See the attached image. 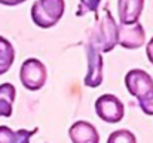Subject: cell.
Wrapping results in <instances>:
<instances>
[{"label": "cell", "instance_id": "6da1fadb", "mask_svg": "<svg viewBox=\"0 0 153 143\" xmlns=\"http://www.w3.org/2000/svg\"><path fill=\"white\" fill-rule=\"evenodd\" d=\"M88 43L92 45L100 54L110 52L117 45V24L108 9H104L102 16L97 18V22L91 30V36L88 37Z\"/></svg>", "mask_w": 153, "mask_h": 143}, {"label": "cell", "instance_id": "7a4b0ae2", "mask_svg": "<svg viewBox=\"0 0 153 143\" xmlns=\"http://www.w3.org/2000/svg\"><path fill=\"white\" fill-rule=\"evenodd\" d=\"M64 0H36L31 6V19L40 28H51L62 18Z\"/></svg>", "mask_w": 153, "mask_h": 143}, {"label": "cell", "instance_id": "3957f363", "mask_svg": "<svg viewBox=\"0 0 153 143\" xmlns=\"http://www.w3.org/2000/svg\"><path fill=\"white\" fill-rule=\"evenodd\" d=\"M48 79L45 64L37 58H27L19 69V81L30 91H39L43 88Z\"/></svg>", "mask_w": 153, "mask_h": 143}, {"label": "cell", "instance_id": "277c9868", "mask_svg": "<svg viewBox=\"0 0 153 143\" xmlns=\"http://www.w3.org/2000/svg\"><path fill=\"white\" fill-rule=\"evenodd\" d=\"M95 112L102 121L108 124H116L123 119L125 106L120 98L113 94H102L95 101Z\"/></svg>", "mask_w": 153, "mask_h": 143}, {"label": "cell", "instance_id": "5b68a950", "mask_svg": "<svg viewBox=\"0 0 153 143\" xmlns=\"http://www.w3.org/2000/svg\"><path fill=\"white\" fill-rule=\"evenodd\" d=\"M125 87L132 97L140 100L153 91V78L141 69H132L125 76Z\"/></svg>", "mask_w": 153, "mask_h": 143}, {"label": "cell", "instance_id": "8992f818", "mask_svg": "<svg viewBox=\"0 0 153 143\" xmlns=\"http://www.w3.org/2000/svg\"><path fill=\"white\" fill-rule=\"evenodd\" d=\"M117 43L125 49H137L146 43V31L140 22L119 24L117 25Z\"/></svg>", "mask_w": 153, "mask_h": 143}, {"label": "cell", "instance_id": "52a82bcc", "mask_svg": "<svg viewBox=\"0 0 153 143\" xmlns=\"http://www.w3.org/2000/svg\"><path fill=\"white\" fill-rule=\"evenodd\" d=\"M85 52H86V60H88V72L85 76V85L89 88H97L102 84L104 75V61H102L101 54L89 43L85 45Z\"/></svg>", "mask_w": 153, "mask_h": 143}, {"label": "cell", "instance_id": "ba28073f", "mask_svg": "<svg viewBox=\"0 0 153 143\" xmlns=\"http://www.w3.org/2000/svg\"><path fill=\"white\" fill-rule=\"evenodd\" d=\"M68 137L71 143H100V134L88 121H76L68 128Z\"/></svg>", "mask_w": 153, "mask_h": 143}, {"label": "cell", "instance_id": "9c48e42d", "mask_svg": "<svg viewBox=\"0 0 153 143\" xmlns=\"http://www.w3.org/2000/svg\"><path fill=\"white\" fill-rule=\"evenodd\" d=\"M144 7V0H117V13L120 24L138 22Z\"/></svg>", "mask_w": 153, "mask_h": 143}, {"label": "cell", "instance_id": "30bf717a", "mask_svg": "<svg viewBox=\"0 0 153 143\" xmlns=\"http://www.w3.org/2000/svg\"><path fill=\"white\" fill-rule=\"evenodd\" d=\"M39 131V128L33 130H18L13 131L6 125H0V143H30V139Z\"/></svg>", "mask_w": 153, "mask_h": 143}, {"label": "cell", "instance_id": "8fae6325", "mask_svg": "<svg viewBox=\"0 0 153 143\" xmlns=\"http://www.w3.org/2000/svg\"><path fill=\"white\" fill-rule=\"evenodd\" d=\"M15 95H16V90L12 84L4 82L0 85V116L9 118L12 115Z\"/></svg>", "mask_w": 153, "mask_h": 143}, {"label": "cell", "instance_id": "7c38bea8", "mask_svg": "<svg viewBox=\"0 0 153 143\" xmlns=\"http://www.w3.org/2000/svg\"><path fill=\"white\" fill-rule=\"evenodd\" d=\"M15 61V49L12 43L0 36V76L4 75Z\"/></svg>", "mask_w": 153, "mask_h": 143}, {"label": "cell", "instance_id": "4fadbf2b", "mask_svg": "<svg viewBox=\"0 0 153 143\" xmlns=\"http://www.w3.org/2000/svg\"><path fill=\"white\" fill-rule=\"evenodd\" d=\"M107 143H137V137L132 131L126 128H120V130L113 131L108 136Z\"/></svg>", "mask_w": 153, "mask_h": 143}, {"label": "cell", "instance_id": "5bb4252c", "mask_svg": "<svg viewBox=\"0 0 153 143\" xmlns=\"http://www.w3.org/2000/svg\"><path fill=\"white\" fill-rule=\"evenodd\" d=\"M100 3H101V0H79L76 15L77 16H83L88 12H97Z\"/></svg>", "mask_w": 153, "mask_h": 143}, {"label": "cell", "instance_id": "9a60e30c", "mask_svg": "<svg viewBox=\"0 0 153 143\" xmlns=\"http://www.w3.org/2000/svg\"><path fill=\"white\" fill-rule=\"evenodd\" d=\"M138 104H140L141 110L146 115H152L153 116V91H150L147 95H144L143 98H140Z\"/></svg>", "mask_w": 153, "mask_h": 143}, {"label": "cell", "instance_id": "2e32d148", "mask_svg": "<svg viewBox=\"0 0 153 143\" xmlns=\"http://www.w3.org/2000/svg\"><path fill=\"white\" fill-rule=\"evenodd\" d=\"M146 54H147L149 61L153 64V37L149 40V43H147V46H146Z\"/></svg>", "mask_w": 153, "mask_h": 143}, {"label": "cell", "instance_id": "e0dca14e", "mask_svg": "<svg viewBox=\"0 0 153 143\" xmlns=\"http://www.w3.org/2000/svg\"><path fill=\"white\" fill-rule=\"evenodd\" d=\"M25 0H0V4H4V6H16L19 3H24Z\"/></svg>", "mask_w": 153, "mask_h": 143}]
</instances>
